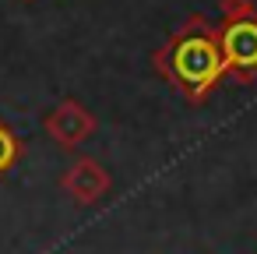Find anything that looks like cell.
<instances>
[{
  "label": "cell",
  "mask_w": 257,
  "mask_h": 254,
  "mask_svg": "<svg viewBox=\"0 0 257 254\" xmlns=\"http://www.w3.org/2000/svg\"><path fill=\"white\" fill-rule=\"evenodd\" d=\"M155 64L190 99H204L218 85V78L225 74V60H222V46H218V29L208 18L183 22V29H176L169 46L159 50Z\"/></svg>",
  "instance_id": "6da1fadb"
},
{
  "label": "cell",
  "mask_w": 257,
  "mask_h": 254,
  "mask_svg": "<svg viewBox=\"0 0 257 254\" xmlns=\"http://www.w3.org/2000/svg\"><path fill=\"white\" fill-rule=\"evenodd\" d=\"M218 46H222L225 71H232L239 78L257 74V18L225 22L218 29Z\"/></svg>",
  "instance_id": "7a4b0ae2"
},
{
  "label": "cell",
  "mask_w": 257,
  "mask_h": 254,
  "mask_svg": "<svg viewBox=\"0 0 257 254\" xmlns=\"http://www.w3.org/2000/svg\"><path fill=\"white\" fill-rule=\"evenodd\" d=\"M95 131V117L78 103V99H64L50 117H46V134L60 145V148H78L81 141H88Z\"/></svg>",
  "instance_id": "3957f363"
},
{
  "label": "cell",
  "mask_w": 257,
  "mask_h": 254,
  "mask_svg": "<svg viewBox=\"0 0 257 254\" xmlns=\"http://www.w3.org/2000/svg\"><path fill=\"white\" fill-rule=\"evenodd\" d=\"M60 187L78 201V205H92L99 198H106L109 191V173L102 170V162H95L92 155H81L67 166V173L60 177Z\"/></svg>",
  "instance_id": "277c9868"
},
{
  "label": "cell",
  "mask_w": 257,
  "mask_h": 254,
  "mask_svg": "<svg viewBox=\"0 0 257 254\" xmlns=\"http://www.w3.org/2000/svg\"><path fill=\"white\" fill-rule=\"evenodd\" d=\"M218 11H222V22H246V18H257V15H253V0H218Z\"/></svg>",
  "instance_id": "5b68a950"
},
{
  "label": "cell",
  "mask_w": 257,
  "mask_h": 254,
  "mask_svg": "<svg viewBox=\"0 0 257 254\" xmlns=\"http://www.w3.org/2000/svg\"><path fill=\"white\" fill-rule=\"evenodd\" d=\"M15 159H18V141H15V134H11L4 124H0V173L11 170Z\"/></svg>",
  "instance_id": "8992f818"
},
{
  "label": "cell",
  "mask_w": 257,
  "mask_h": 254,
  "mask_svg": "<svg viewBox=\"0 0 257 254\" xmlns=\"http://www.w3.org/2000/svg\"><path fill=\"white\" fill-rule=\"evenodd\" d=\"M25 4H32V0H25Z\"/></svg>",
  "instance_id": "52a82bcc"
}]
</instances>
